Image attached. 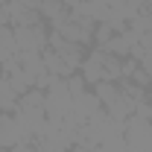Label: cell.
<instances>
[{
    "mask_svg": "<svg viewBox=\"0 0 152 152\" xmlns=\"http://www.w3.org/2000/svg\"><path fill=\"white\" fill-rule=\"evenodd\" d=\"M79 73H82V79L88 82V88H94L96 82H102V79H108L105 76V70H102V64H99V58L96 56H85V61H82V67H79Z\"/></svg>",
    "mask_w": 152,
    "mask_h": 152,
    "instance_id": "obj_3",
    "label": "cell"
},
{
    "mask_svg": "<svg viewBox=\"0 0 152 152\" xmlns=\"http://www.w3.org/2000/svg\"><path fill=\"white\" fill-rule=\"evenodd\" d=\"M91 91L96 94V99H99L102 108H111L114 99H117V94H120V85H117V82H108V79H102V82H96Z\"/></svg>",
    "mask_w": 152,
    "mask_h": 152,
    "instance_id": "obj_5",
    "label": "cell"
},
{
    "mask_svg": "<svg viewBox=\"0 0 152 152\" xmlns=\"http://www.w3.org/2000/svg\"><path fill=\"white\" fill-rule=\"evenodd\" d=\"M20 50H18V41H15V29L12 26H0V61L6 58H15Z\"/></svg>",
    "mask_w": 152,
    "mask_h": 152,
    "instance_id": "obj_6",
    "label": "cell"
},
{
    "mask_svg": "<svg viewBox=\"0 0 152 152\" xmlns=\"http://www.w3.org/2000/svg\"><path fill=\"white\" fill-rule=\"evenodd\" d=\"M137 67H140V64H137V61H134L132 56H129V58H123V79H132Z\"/></svg>",
    "mask_w": 152,
    "mask_h": 152,
    "instance_id": "obj_11",
    "label": "cell"
},
{
    "mask_svg": "<svg viewBox=\"0 0 152 152\" xmlns=\"http://www.w3.org/2000/svg\"><path fill=\"white\" fill-rule=\"evenodd\" d=\"M15 29V41H18V50H38L35 44V35L29 26H12Z\"/></svg>",
    "mask_w": 152,
    "mask_h": 152,
    "instance_id": "obj_8",
    "label": "cell"
},
{
    "mask_svg": "<svg viewBox=\"0 0 152 152\" xmlns=\"http://www.w3.org/2000/svg\"><path fill=\"white\" fill-rule=\"evenodd\" d=\"M9 152H38V146H32L29 140H18V143H15Z\"/></svg>",
    "mask_w": 152,
    "mask_h": 152,
    "instance_id": "obj_12",
    "label": "cell"
},
{
    "mask_svg": "<svg viewBox=\"0 0 152 152\" xmlns=\"http://www.w3.org/2000/svg\"><path fill=\"white\" fill-rule=\"evenodd\" d=\"M41 61H44V70L53 76V79H67V76H73V70L61 61V56H58L56 50H50V47H44L41 50Z\"/></svg>",
    "mask_w": 152,
    "mask_h": 152,
    "instance_id": "obj_2",
    "label": "cell"
},
{
    "mask_svg": "<svg viewBox=\"0 0 152 152\" xmlns=\"http://www.w3.org/2000/svg\"><path fill=\"white\" fill-rule=\"evenodd\" d=\"M18 61H20V67H23L29 76L47 73V70H44V61H41V50H20V53H18Z\"/></svg>",
    "mask_w": 152,
    "mask_h": 152,
    "instance_id": "obj_4",
    "label": "cell"
},
{
    "mask_svg": "<svg viewBox=\"0 0 152 152\" xmlns=\"http://www.w3.org/2000/svg\"><path fill=\"white\" fill-rule=\"evenodd\" d=\"M114 35H117V32H114V26L108 23V20H99V23L94 26V44L96 47H105Z\"/></svg>",
    "mask_w": 152,
    "mask_h": 152,
    "instance_id": "obj_9",
    "label": "cell"
},
{
    "mask_svg": "<svg viewBox=\"0 0 152 152\" xmlns=\"http://www.w3.org/2000/svg\"><path fill=\"white\" fill-rule=\"evenodd\" d=\"M140 47H143L146 53H152V32H146V35H140Z\"/></svg>",
    "mask_w": 152,
    "mask_h": 152,
    "instance_id": "obj_13",
    "label": "cell"
},
{
    "mask_svg": "<svg viewBox=\"0 0 152 152\" xmlns=\"http://www.w3.org/2000/svg\"><path fill=\"white\" fill-rule=\"evenodd\" d=\"M38 15L47 20V26L58 29L64 20H70V6H67L64 0H41V6H38Z\"/></svg>",
    "mask_w": 152,
    "mask_h": 152,
    "instance_id": "obj_1",
    "label": "cell"
},
{
    "mask_svg": "<svg viewBox=\"0 0 152 152\" xmlns=\"http://www.w3.org/2000/svg\"><path fill=\"white\" fill-rule=\"evenodd\" d=\"M18 108L20 111H38V108H44V91L29 88L26 94H20L18 96Z\"/></svg>",
    "mask_w": 152,
    "mask_h": 152,
    "instance_id": "obj_7",
    "label": "cell"
},
{
    "mask_svg": "<svg viewBox=\"0 0 152 152\" xmlns=\"http://www.w3.org/2000/svg\"><path fill=\"white\" fill-rule=\"evenodd\" d=\"M149 15H152V9H149Z\"/></svg>",
    "mask_w": 152,
    "mask_h": 152,
    "instance_id": "obj_14",
    "label": "cell"
},
{
    "mask_svg": "<svg viewBox=\"0 0 152 152\" xmlns=\"http://www.w3.org/2000/svg\"><path fill=\"white\" fill-rule=\"evenodd\" d=\"M132 82H134V85H140V88H143V91H149V88H152V76L146 73V70H140V67H137V70H134V76H132Z\"/></svg>",
    "mask_w": 152,
    "mask_h": 152,
    "instance_id": "obj_10",
    "label": "cell"
}]
</instances>
